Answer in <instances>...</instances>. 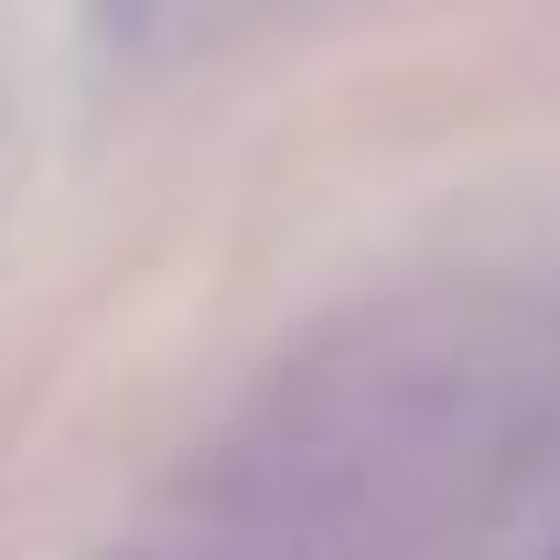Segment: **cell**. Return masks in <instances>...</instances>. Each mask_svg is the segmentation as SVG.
Segmentation results:
<instances>
[{"instance_id": "cell-1", "label": "cell", "mask_w": 560, "mask_h": 560, "mask_svg": "<svg viewBox=\"0 0 560 560\" xmlns=\"http://www.w3.org/2000/svg\"><path fill=\"white\" fill-rule=\"evenodd\" d=\"M237 11H248V0H237Z\"/></svg>"}]
</instances>
